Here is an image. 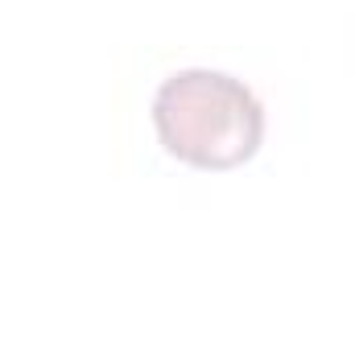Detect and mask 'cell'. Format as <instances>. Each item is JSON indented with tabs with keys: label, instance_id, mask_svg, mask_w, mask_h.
Masks as SVG:
<instances>
[{
	"label": "cell",
	"instance_id": "1",
	"mask_svg": "<svg viewBox=\"0 0 355 355\" xmlns=\"http://www.w3.org/2000/svg\"><path fill=\"white\" fill-rule=\"evenodd\" d=\"M153 128L162 149L194 170H236L261 153L265 107L248 83L223 71H178L153 95Z\"/></svg>",
	"mask_w": 355,
	"mask_h": 355
}]
</instances>
